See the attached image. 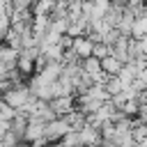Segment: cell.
I'll use <instances>...</instances> for the list:
<instances>
[{"mask_svg":"<svg viewBox=\"0 0 147 147\" xmlns=\"http://www.w3.org/2000/svg\"><path fill=\"white\" fill-rule=\"evenodd\" d=\"M71 131V126L62 119V117H57V119H53V122H48L46 124V133H44V140L46 142H62L64 140V136Z\"/></svg>","mask_w":147,"mask_h":147,"instance_id":"obj_1","label":"cell"},{"mask_svg":"<svg viewBox=\"0 0 147 147\" xmlns=\"http://www.w3.org/2000/svg\"><path fill=\"white\" fill-rule=\"evenodd\" d=\"M78 136H80L83 147H101V145H103V133H101V129L94 126V124H85V126L78 131Z\"/></svg>","mask_w":147,"mask_h":147,"instance_id":"obj_2","label":"cell"},{"mask_svg":"<svg viewBox=\"0 0 147 147\" xmlns=\"http://www.w3.org/2000/svg\"><path fill=\"white\" fill-rule=\"evenodd\" d=\"M53 106V110L57 113V117H67L71 110H76V96H57L53 101H48Z\"/></svg>","mask_w":147,"mask_h":147,"instance_id":"obj_3","label":"cell"},{"mask_svg":"<svg viewBox=\"0 0 147 147\" xmlns=\"http://www.w3.org/2000/svg\"><path fill=\"white\" fill-rule=\"evenodd\" d=\"M28 126H30V117L25 115V113H16V117L9 122V131L11 133H16L21 140H25V131H28Z\"/></svg>","mask_w":147,"mask_h":147,"instance_id":"obj_4","label":"cell"},{"mask_svg":"<svg viewBox=\"0 0 147 147\" xmlns=\"http://www.w3.org/2000/svg\"><path fill=\"white\" fill-rule=\"evenodd\" d=\"M101 69H103L106 76H119V71L124 69V62L110 53V55H106V57L101 60Z\"/></svg>","mask_w":147,"mask_h":147,"instance_id":"obj_5","label":"cell"},{"mask_svg":"<svg viewBox=\"0 0 147 147\" xmlns=\"http://www.w3.org/2000/svg\"><path fill=\"white\" fill-rule=\"evenodd\" d=\"M0 142H2V147H18V145H21L23 140H21V138H18L16 133H11V131H7V133L2 136V140H0Z\"/></svg>","mask_w":147,"mask_h":147,"instance_id":"obj_6","label":"cell"}]
</instances>
